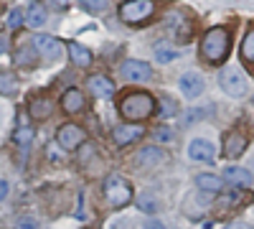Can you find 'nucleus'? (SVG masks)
Wrapping results in <instances>:
<instances>
[{
    "mask_svg": "<svg viewBox=\"0 0 254 229\" xmlns=\"http://www.w3.org/2000/svg\"><path fill=\"white\" fill-rule=\"evenodd\" d=\"M155 107H158V99L150 92H142V89L125 92V97L117 102V110H120V115L127 122H142V120H147L155 112Z\"/></svg>",
    "mask_w": 254,
    "mask_h": 229,
    "instance_id": "obj_1",
    "label": "nucleus"
},
{
    "mask_svg": "<svg viewBox=\"0 0 254 229\" xmlns=\"http://www.w3.org/2000/svg\"><path fill=\"white\" fill-rule=\"evenodd\" d=\"M201 56L208 64H224L229 56V31L224 26L208 28L201 38Z\"/></svg>",
    "mask_w": 254,
    "mask_h": 229,
    "instance_id": "obj_2",
    "label": "nucleus"
},
{
    "mask_svg": "<svg viewBox=\"0 0 254 229\" xmlns=\"http://www.w3.org/2000/svg\"><path fill=\"white\" fill-rule=\"evenodd\" d=\"M104 196H107V204L112 206V209H122V206H127L132 201V186L127 178L122 176H107L104 178Z\"/></svg>",
    "mask_w": 254,
    "mask_h": 229,
    "instance_id": "obj_3",
    "label": "nucleus"
},
{
    "mask_svg": "<svg viewBox=\"0 0 254 229\" xmlns=\"http://www.w3.org/2000/svg\"><path fill=\"white\" fill-rule=\"evenodd\" d=\"M155 13V3L153 0H127L120 5V18L130 26H137L142 20H147Z\"/></svg>",
    "mask_w": 254,
    "mask_h": 229,
    "instance_id": "obj_4",
    "label": "nucleus"
},
{
    "mask_svg": "<svg viewBox=\"0 0 254 229\" xmlns=\"http://www.w3.org/2000/svg\"><path fill=\"white\" fill-rule=\"evenodd\" d=\"M84 140H87V133H84L81 125H74V122L61 125L59 133H56V143L61 145L64 151H76Z\"/></svg>",
    "mask_w": 254,
    "mask_h": 229,
    "instance_id": "obj_5",
    "label": "nucleus"
},
{
    "mask_svg": "<svg viewBox=\"0 0 254 229\" xmlns=\"http://www.w3.org/2000/svg\"><path fill=\"white\" fill-rule=\"evenodd\" d=\"M219 84H221V89L229 94V97H234V99H242V97H247V79L239 74V72H234V69H224L221 72V76H219Z\"/></svg>",
    "mask_w": 254,
    "mask_h": 229,
    "instance_id": "obj_6",
    "label": "nucleus"
},
{
    "mask_svg": "<svg viewBox=\"0 0 254 229\" xmlns=\"http://www.w3.org/2000/svg\"><path fill=\"white\" fill-rule=\"evenodd\" d=\"M120 74L125 79H130V81H147V79H150V74H153V69H150L147 61L127 59V61H122V64H120Z\"/></svg>",
    "mask_w": 254,
    "mask_h": 229,
    "instance_id": "obj_7",
    "label": "nucleus"
},
{
    "mask_svg": "<svg viewBox=\"0 0 254 229\" xmlns=\"http://www.w3.org/2000/svg\"><path fill=\"white\" fill-rule=\"evenodd\" d=\"M142 135H145V128H142V125H137V122H125V125H115V128H112V140L117 145L137 143Z\"/></svg>",
    "mask_w": 254,
    "mask_h": 229,
    "instance_id": "obj_8",
    "label": "nucleus"
},
{
    "mask_svg": "<svg viewBox=\"0 0 254 229\" xmlns=\"http://www.w3.org/2000/svg\"><path fill=\"white\" fill-rule=\"evenodd\" d=\"M33 46H36V51L44 56V59H51V61H56L61 54H64V44L59 38H54V36H46V33H38L36 38H33Z\"/></svg>",
    "mask_w": 254,
    "mask_h": 229,
    "instance_id": "obj_9",
    "label": "nucleus"
},
{
    "mask_svg": "<svg viewBox=\"0 0 254 229\" xmlns=\"http://www.w3.org/2000/svg\"><path fill=\"white\" fill-rule=\"evenodd\" d=\"M87 89H89L97 99H110V97H115V92H117L115 81H112L110 76H104V74L89 76V79H87Z\"/></svg>",
    "mask_w": 254,
    "mask_h": 229,
    "instance_id": "obj_10",
    "label": "nucleus"
},
{
    "mask_svg": "<svg viewBox=\"0 0 254 229\" xmlns=\"http://www.w3.org/2000/svg\"><path fill=\"white\" fill-rule=\"evenodd\" d=\"M188 158L193 160V163H214L216 158V151H214V145H211L208 140H190L188 145Z\"/></svg>",
    "mask_w": 254,
    "mask_h": 229,
    "instance_id": "obj_11",
    "label": "nucleus"
},
{
    "mask_svg": "<svg viewBox=\"0 0 254 229\" xmlns=\"http://www.w3.org/2000/svg\"><path fill=\"white\" fill-rule=\"evenodd\" d=\"M203 89H206V81H203L201 74H196V72H186V74L181 76V92H183V97L196 99V97L203 94Z\"/></svg>",
    "mask_w": 254,
    "mask_h": 229,
    "instance_id": "obj_12",
    "label": "nucleus"
},
{
    "mask_svg": "<svg viewBox=\"0 0 254 229\" xmlns=\"http://www.w3.org/2000/svg\"><path fill=\"white\" fill-rule=\"evenodd\" d=\"M244 151H247V138L242 133H226L224 135V148H221L224 158L237 160L239 155H244Z\"/></svg>",
    "mask_w": 254,
    "mask_h": 229,
    "instance_id": "obj_13",
    "label": "nucleus"
},
{
    "mask_svg": "<svg viewBox=\"0 0 254 229\" xmlns=\"http://www.w3.org/2000/svg\"><path fill=\"white\" fill-rule=\"evenodd\" d=\"M168 160L165 151L155 148V145H147V148H142L137 153V165H142V168H158V165H163Z\"/></svg>",
    "mask_w": 254,
    "mask_h": 229,
    "instance_id": "obj_14",
    "label": "nucleus"
},
{
    "mask_svg": "<svg viewBox=\"0 0 254 229\" xmlns=\"http://www.w3.org/2000/svg\"><path fill=\"white\" fill-rule=\"evenodd\" d=\"M61 110L66 115H76L84 110V94L79 89H66L61 94Z\"/></svg>",
    "mask_w": 254,
    "mask_h": 229,
    "instance_id": "obj_15",
    "label": "nucleus"
},
{
    "mask_svg": "<svg viewBox=\"0 0 254 229\" xmlns=\"http://www.w3.org/2000/svg\"><path fill=\"white\" fill-rule=\"evenodd\" d=\"M46 18H49V13H46V5L44 3H31L26 8V13H23V20H26L31 28H41V26L46 23Z\"/></svg>",
    "mask_w": 254,
    "mask_h": 229,
    "instance_id": "obj_16",
    "label": "nucleus"
},
{
    "mask_svg": "<svg viewBox=\"0 0 254 229\" xmlns=\"http://www.w3.org/2000/svg\"><path fill=\"white\" fill-rule=\"evenodd\" d=\"M224 178L229 183H234V186H249L254 181V176L247 168H242V165H226V168H224Z\"/></svg>",
    "mask_w": 254,
    "mask_h": 229,
    "instance_id": "obj_17",
    "label": "nucleus"
},
{
    "mask_svg": "<svg viewBox=\"0 0 254 229\" xmlns=\"http://www.w3.org/2000/svg\"><path fill=\"white\" fill-rule=\"evenodd\" d=\"M196 186L206 194H219L221 186H224V178L221 176H214V173H198L196 176Z\"/></svg>",
    "mask_w": 254,
    "mask_h": 229,
    "instance_id": "obj_18",
    "label": "nucleus"
},
{
    "mask_svg": "<svg viewBox=\"0 0 254 229\" xmlns=\"http://www.w3.org/2000/svg\"><path fill=\"white\" fill-rule=\"evenodd\" d=\"M66 49H69V56H71V61H74L76 67L87 69V67L92 64V51H89V49H84L81 44H76V41H71V44H69Z\"/></svg>",
    "mask_w": 254,
    "mask_h": 229,
    "instance_id": "obj_19",
    "label": "nucleus"
},
{
    "mask_svg": "<svg viewBox=\"0 0 254 229\" xmlns=\"http://www.w3.org/2000/svg\"><path fill=\"white\" fill-rule=\"evenodd\" d=\"M153 56H155L158 64H171V61H176V59H178V51H176L171 44L160 41V44H155V46H153Z\"/></svg>",
    "mask_w": 254,
    "mask_h": 229,
    "instance_id": "obj_20",
    "label": "nucleus"
},
{
    "mask_svg": "<svg viewBox=\"0 0 254 229\" xmlns=\"http://www.w3.org/2000/svg\"><path fill=\"white\" fill-rule=\"evenodd\" d=\"M51 99H46V97H33L31 99V105H28V110H31V115L36 117V120H46L49 115H51Z\"/></svg>",
    "mask_w": 254,
    "mask_h": 229,
    "instance_id": "obj_21",
    "label": "nucleus"
},
{
    "mask_svg": "<svg viewBox=\"0 0 254 229\" xmlns=\"http://www.w3.org/2000/svg\"><path fill=\"white\" fill-rule=\"evenodd\" d=\"M18 89H20V84H18L15 74H10V72H0V94H3V97H15Z\"/></svg>",
    "mask_w": 254,
    "mask_h": 229,
    "instance_id": "obj_22",
    "label": "nucleus"
},
{
    "mask_svg": "<svg viewBox=\"0 0 254 229\" xmlns=\"http://www.w3.org/2000/svg\"><path fill=\"white\" fill-rule=\"evenodd\" d=\"M242 61L249 69H254V28H249L242 38Z\"/></svg>",
    "mask_w": 254,
    "mask_h": 229,
    "instance_id": "obj_23",
    "label": "nucleus"
},
{
    "mask_svg": "<svg viewBox=\"0 0 254 229\" xmlns=\"http://www.w3.org/2000/svg\"><path fill=\"white\" fill-rule=\"evenodd\" d=\"M135 204H137V209L140 212H145V214H158V199L153 196V194H140V196H135Z\"/></svg>",
    "mask_w": 254,
    "mask_h": 229,
    "instance_id": "obj_24",
    "label": "nucleus"
},
{
    "mask_svg": "<svg viewBox=\"0 0 254 229\" xmlns=\"http://www.w3.org/2000/svg\"><path fill=\"white\" fill-rule=\"evenodd\" d=\"M155 110H158V115H160V117H165V120H168V117H173V115L178 112V105H176V102H173L171 97H163V99L158 102V107H155Z\"/></svg>",
    "mask_w": 254,
    "mask_h": 229,
    "instance_id": "obj_25",
    "label": "nucleus"
},
{
    "mask_svg": "<svg viewBox=\"0 0 254 229\" xmlns=\"http://www.w3.org/2000/svg\"><path fill=\"white\" fill-rule=\"evenodd\" d=\"M13 140L18 145H23V148H26V145H31L33 143V128H18L15 135H13Z\"/></svg>",
    "mask_w": 254,
    "mask_h": 229,
    "instance_id": "obj_26",
    "label": "nucleus"
},
{
    "mask_svg": "<svg viewBox=\"0 0 254 229\" xmlns=\"http://www.w3.org/2000/svg\"><path fill=\"white\" fill-rule=\"evenodd\" d=\"M20 23H23V10H20V8H13V10L8 13V28L15 31V28H20Z\"/></svg>",
    "mask_w": 254,
    "mask_h": 229,
    "instance_id": "obj_27",
    "label": "nucleus"
},
{
    "mask_svg": "<svg viewBox=\"0 0 254 229\" xmlns=\"http://www.w3.org/2000/svg\"><path fill=\"white\" fill-rule=\"evenodd\" d=\"M79 3H81L84 10H89V13H97V10H102L104 5H107L104 0H79Z\"/></svg>",
    "mask_w": 254,
    "mask_h": 229,
    "instance_id": "obj_28",
    "label": "nucleus"
},
{
    "mask_svg": "<svg viewBox=\"0 0 254 229\" xmlns=\"http://www.w3.org/2000/svg\"><path fill=\"white\" fill-rule=\"evenodd\" d=\"M18 229H41V224H38V219L36 217H20L18 219Z\"/></svg>",
    "mask_w": 254,
    "mask_h": 229,
    "instance_id": "obj_29",
    "label": "nucleus"
},
{
    "mask_svg": "<svg viewBox=\"0 0 254 229\" xmlns=\"http://www.w3.org/2000/svg\"><path fill=\"white\" fill-rule=\"evenodd\" d=\"M206 112H211V107H201V110H190V112H188V117H186V122H198V120H203V117H206Z\"/></svg>",
    "mask_w": 254,
    "mask_h": 229,
    "instance_id": "obj_30",
    "label": "nucleus"
},
{
    "mask_svg": "<svg viewBox=\"0 0 254 229\" xmlns=\"http://www.w3.org/2000/svg\"><path fill=\"white\" fill-rule=\"evenodd\" d=\"M153 138L160 140V143H168V140H173V133L165 130V128H158V130H153Z\"/></svg>",
    "mask_w": 254,
    "mask_h": 229,
    "instance_id": "obj_31",
    "label": "nucleus"
},
{
    "mask_svg": "<svg viewBox=\"0 0 254 229\" xmlns=\"http://www.w3.org/2000/svg\"><path fill=\"white\" fill-rule=\"evenodd\" d=\"M145 229H165V227H163V222H160V219L150 217V219L145 222Z\"/></svg>",
    "mask_w": 254,
    "mask_h": 229,
    "instance_id": "obj_32",
    "label": "nucleus"
},
{
    "mask_svg": "<svg viewBox=\"0 0 254 229\" xmlns=\"http://www.w3.org/2000/svg\"><path fill=\"white\" fill-rule=\"evenodd\" d=\"M5 196H8V183H5L3 178H0V201H3Z\"/></svg>",
    "mask_w": 254,
    "mask_h": 229,
    "instance_id": "obj_33",
    "label": "nucleus"
},
{
    "mask_svg": "<svg viewBox=\"0 0 254 229\" xmlns=\"http://www.w3.org/2000/svg\"><path fill=\"white\" fill-rule=\"evenodd\" d=\"M229 229H252V227H249V224H242V222H234Z\"/></svg>",
    "mask_w": 254,
    "mask_h": 229,
    "instance_id": "obj_34",
    "label": "nucleus"
}]
</instances>
